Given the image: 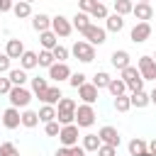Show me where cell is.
<instances>
[{
    "mask_svg": "<svg viewBox=\"0 0 156 156\" xmlns=\"http://www.w3.org/2000/svg\"><path fill=\"white\" fill-rule=\"evenodd\" d=\"M149 95H151V105H156V88H154V90H151Z\"/></svg>",
    "mask_w": 156,
    "mask_h": 156,
    "instance_id": "49",
    "label": "cell"
},
{
    "mask_svg": "<svg viewBox=\"0 0 156 156\" xmlns=\"http://www.w3.org/2000/svg\"><path fill=\"white\" fill-rule=\"evenodd\" d=\"M107 90H110V95H112V98L124 95V93H127V83H124L122 78H112V80H110V85H107Z\"/></svg>",
    "mask_w": 156,
    "mask_h": 156,
    "instance_id": "29",
    "label": "cell"
},
{
    "mask_svg": "<svg viewBox=\"0 0 156 156\" xmlns=\"http://www.w3.org/2000/svg\"><path fill=\"white\" fill-rule=\"evenodd\" d=\"M51 29L63 39V37H68L71 32H73V24H71V20L68 17H63V15H56V17H51Z\"/></svg>",
    "mask_w": 156,
    "mask_h": 156,
    "instance_id": "11",
    "label": "cell"
},
{
    "mask_svg": "<svg viewBox=\"0 0 156 156\" xmlns=\"http://www.w3.org/2000/svg\"><path fill=\"white\" fill-rule=\"evenodd\" d=\"M98 88L93 85V83H83L80 88H78V98H80V102H88V105H95L98 102Z\"/></svg>",
    "mask_w": 156,
    "mask_h": 156,
    "instance_id": "13",
    "label": "cell"
},
{
    "mask_svg": "<svg viewBox=\"0 0 156 156\" xmlns=\"http://www.w3.org/2000/svg\"><path fill=\"white\" fill-rule=\"evenodd\" d=\"M95 117H98V112H95V107H93V105L80 102V105L76 107V124H78L80 129L93 127V124H95Z\"/></svg>",
    "mask_w": 156,
    "mask_h": 156,
    "instance_id": "3",
    "label": "cell"
},
{
    "mask_svg": "<svg viewBox=\"0 0 156 156\" xmlns=\"http://www.w3.org/2000/svg\"><path fill=\"white\" fill-rule=\"evenodd\" d=\"M20 66H22L24 71H32V68H37V66H39V54L27 49V51L20 56Z\"/></svg>",
    "mask_w": 156,
    "mask_h": 156,
    "instance_id": "22",
    "label": "cell"
},
{
    "mask_svg": "<svg viewBox=\"0 0 156 156\" xmlns=\"http://www.w3.org/2000/svg\"><path fill=\"white\" fill-rule=\"evenodd\" d=\"M32 29H34V32H46V29H51V17L44 15V12L32 15Z\"/></svg>",
    "mask_w": 156,
    "mask_h": 156,
    "instance_id": "18",
    "label": "cell"
},
{
    "mask_svg": "<svg viewBox=\"0 0 156 156\" xmlns=\"http://www.w3.org/2000/svg\"><path fill=\"white\" fill-rule=\"evenodd\" d=\"M12 15H15L17 20H27V17H32V2L15 0V5H12Z\"/></svg>",
    "mask_w": 156,
    "mask_h": 156,
    "instance_id": "21",
    "label": "cell"
},
{
    "mask_svg": "<svg viewBox=\"0 0 156 156\" xmlns=\"http://www.w3.org/2000/svg\"><path fill=\"white\" fill-rule=\"evenodd\" d=\"M22 124V112H20V107H7L5 112H2V127L5 129H17Z\"/></svg>",
    "mask_w": 156,
    "mask_h": 156,
    "instance_id": "10",
    "label": "cell"
},
{
    "mask_svg": "<svg viewBox=\"0 0 156 156\" xmlns=\"http://www.w3.org/2000/svg\"><path fill=\"white\" fill-rule=\"evenodd\" d=\"M85 78H88L85 73H80V71H76V73H71V78H68V83H71V88H76V90H78V88H80L83 83H88Z\"/></svg>",
    "mask_w": 156,
    "mask_h": 156,
    "instance_id": "37",
    "label": "cell"
},
{
    "mask_svg": "<svg viewBox=\"0 0 156 156\" xmlns=\"http://www.w3.org/2000/svg\"><path fill=\"white\" fill-rule=\"evenodd\" d=\"M139 2H151V0H139Z\"/></svg>",
    "mask_w": 156,
    "mask_h": 156,
    "instance_id": "50",
    "label": "cell"
},
{
    "mask_svg": "<svg viewBox=\"0 0 156 156\" xmlns=\"http://www.w3.org/2000/svg\"><path fill=\"white\" fill-rule=\"evenodd\" d=\"M149 151L156 156V139H151V141H149Z\"/></svg>",
    "mask_w": 156,
    "mask_h": 156,
    "instance_id": "48",
    "label": "cell"
},
{
    "mask_svg": "<svg viewBox=\"0 0 156 156\" xmlns=\"http://www.w3.org/2000/svg\"><path fill=\"white\" fill-rule=\"evenodd\" d=\"M24 2H34V0H24Z\"/></svg>",
    "mask_w": 156,
    "mask_h": 156,
    "instance_id": "52",
    "label": "cell"
},
{
    "mask_svg": "<svg viewBox=\"0 0 156 156\" xmlns=\"http://www.w3.org/2000/svg\"><path fill=\"white\" fill-rule=\"evenodd\" d=\"M49 78L58 85V83H63V80H68L71 78V68H68V63L66 61H56L51 68H49Z\"/></svg>",
    "mask_w": 156,
    "mask_h": 156,
    "instance_id": "9",
    "label": "cell"
},
{
    "mask_svg": "<svg viewBox=\"0 0 156 156\" xmlns=\"http://www.w3.org/2000/svg\"><path fill=\"white\" fill-rule=\"evenodd\" d=\"M88 151L83 149V144H76V146H71V156H85Z\"/></svg>",
    "mask_w": 156,
    "mask_h": 156,
    "instance_id": "45",
    "label": "cell"
},
{
    "mask_svg": "<svg viewBox=\"0 0 156 156\" xmlns=\"http://www.w3.org/2000/svg\"><path fill=\"white\" fill-rule=\"evenodd\" d=\"M90 20H93V17H90L88 12H80V10H78V12L73 15V20H71V24H73V29H78V32L83 34V32H85V29H88V27L93 24Z\"/></svg>",
    "mask_w": 156,
    "mask_h": 156,
    "instance_id": "19",
    "label": "cell"
},
{
    "mask_svg": "<svg viewBox=\"0 0 156 156\" xmlns=\"http://www.w3.org/2000/svg\"><path fill=\"white\" fill-rule=\"evenodd\" d=\"M119 78L127 83V90L136 93V90H144V78H141V71L136 66H127L119 71Z\"/></svg>",
    "mask_w": 156,
    "mask_h": 156,
    "instance_id": "2",
    "label": "cell"
},
{
    "mask_svg": "<svg viewBox=\"0 0 156 156\" xmlns=\"http://www.w3.org/2000/svg\"><path fill=\"white\" fill-rule=\"evenodd\" d=\"M107 15H110V12H107V7H105L100 0H98L95 7L90 10V17H93V20H107Z\"/></svg>",
    "mask_w": 156,
    "mask_h": 156,
    "instance_id": "35",
    "label": "cell"
},
{
    "mask_svg": "<svg viewBox=\"0 0 156 156\" xmlns=\"http://www.w3.org/2000/svg\"><path fill=\"white\" fill-rule=\"evenodd\" d=\"M98 156H117V146H110V144H100V149H98Z\"/></svg>",
    "mask_w": 156,
    "mask_h": 156,
    "instance_id": "41",
    "label": "cell"
},
{
    "mask_svg": "<svg viewBox=\"0 0 156 156\" xmlns=\"http://www.w3.org/2000/svg\"><path fill=\"white\" fill-rule=\"evenodd\" d=\"M37 124H39V112H34V110L24 107V110H22V127H27V129H34Z\"/></svg>",
    "mask_w": 156,
    "mask_h": 156,
    "instance_id": "26",
    "label": "cell"
},
{
    "mask_svg": "<svg viewBox=\"0 0 156 156\" xmlns=\"http://www.w3.org/2000/svg\"><path fill=\"white\" fill-rule=\"evenodd\" d=\"M78 129H80V127H78L76 122H73V124H63L61 132H58V141H61V146H76V144H78V136H80Z\"/></svg>",
    "mask_w": 156,
    "mask_h": 156,
    "instance_id": "5",
    "label": "cell"
},
{
    "mask_svg": "<svg viewBox=\"0 0 156 156\" xmlns=\"http://www.w3.org/2000/svg\"><path fill=\"white\" fill-rule=\"evenodd\" d=\"M98 136H100V141H102V144H110V146H119V144H122L119 132H117L115 127H110V124L100 127V129H98Z\"/></svg>",
    "mask_w": 156,
    "mask_h": 156,
    "instance_id": "12",
    "label": "cell"
},
{
    "mask_svg": "<svg viewBox=\"0 0 156 156\" xmlns=\"http://www.w3.org/2000/svg\"><path fill=\"white\" fill-rule=\"evenodd\" d=\"M10 61H12V58L2 51V54H0V76H2V73H10Z\"/></svg>",
    "mask_w": 156,
    "mask_h": 156,
    "instance_id": "42",
    "label": "cell"
},
{
    "mask_svg": "<svg viewBox=\"0 0 156 156\" xmlns=\"http://www.w3.org/2000/svg\"><path fill=\"white\" fill-rule=\"evenodd\" d=\"M0 156H20V149L12 141H5V144H0Z\"/></svg>",
    "mask_w": 156,
    "mask_h": 156,
    "instance_id": "38",
    "label": "cell"
},
{
    "mask_svg": "<svg viewBox=\"0 0 156 156\" xmlns=\"http://www.w3.org/2000/svg\"><path fill=\"white\" fill-rule=\"evenodd\" d=\"M32 98H34V93H32L29 88H24V85H12V90L7 93V100H10V105H12V107H20V110L29 107Z\"/></svg>",
    "mask_w": 156,
    "mask_h": 156,
    "instance_id": "1",
    "label": "cell"
},
{
    "mask_svg": "<svg viewBox=\"0 0 156 156\" xmlns=\"http://www.w3.org/2000/svg\"><path fill=\"white\" fill-rule=\"evenodd\" d=\"M151 24L149 22H136L134 27H132V32H129V39L134 41V44H144L149 37H151Z\"/></svg>",
    "mask_w": 156,
    "mask_h": 156,
    "instance_id": "8",
    "label": "cell"
},
{
    "mask_svg": "<svg viewBox=\"0 0 156 156\" xmlns=\"http://www.w3.org/2000/svg\"><path fill=\"white\" fill-rule=\"evenodd\" d=\"M105 29H107V32H122V29H124V17L117 15V12L107 15V20H105Z\"/></svg>",
    "mask_w": 156,
    "mask_h": 156,
    "instance_id": "23",
    "label": "cell"
},
{
    "mask_svg": "<svg viewBox=\"0 0 156 156\" xmlns=\"http://www.w3.org/2000/svg\"><path fill=\"white\" fill-rule=\"evenodd\" d=\"M51 119H56V105H41L39 107V122H51Z\"/></svg>",
    "mask_w": 156,
    "mask_h": 156,
    "instance_id": "32",
    "label": "cell"
},
{
    "mask_svg": "<svg viewBox=\"0 0 156 156\" xmlns=\"http://www.w3.org/2000/svg\"><path fill=\"white\" fill-rule=\"evenodd\" d=\"M154 58H156V51H154Z\"/></svg>",
    "mask_w": 156,
    "mask_h": 156,
    "instance_id": "53",
    "label": "cell"
},
{
    "mask_svg": "<svg viewBox=\"0 0 156 156\" xmlns=\"http://www.w3.org/2000/svg\"><path fill=\"white\" fill-rule=\"evenodd\" d=\"M29 83H32V93H34V98H39L41 93H46V88H49V78H41V76L29 78Z\"/></svg>",
    "mask_w": 156,
    "mask_h": 156,
    "instance_id": "28",
    "label": "cell"
},
{
    "mask_svg": "<svg viewBox=\"0 0 156 156\" xmlns=\"http://www.w3.org/2000/svg\"><path fill=\"white\" fill-rule=\"evenodd\" d=\"M54 156H71V146H58Z\"/></svg>",
    "mask_w": 156,
    "mask_h": 156,
    "instance_id": "47",
    "label": "cell"
},
{
    "mask_svg": "<svg viewBox=\"0 0 156 156\" xmlns=\"http://www.w3.org/2000/svg\"><path fill=\"white\" fill-rule=\"evenodd\" d=\"M63 98V93H61V88L58 85H49L46 88V93H41L37 100H41L44 105H58V100Z\"/></svg>",
    "mask_w": 156,
    "mask_h": 156,
    "instance_id": "15",
    "label": "cell"
},
{
    "mask_svg": "<svg viewBox=\"0 0 156 156\" xmlns=\"http://www.w3.org/2000/svg\"><path fill=\"white\" fill-rule=\"evenodd\" d=\"M129 100H132V107H136V110H141V107L151 105V95H149L146 90H136V93H132V95H129Z\"/></svg>",
    "mask_w": 156,
    "mask_h": 156,
    "instance_id": "24",
    "label": "cell"
},
{
    "mask_svg": "<svg viewBox=\"0 0 156 156\" xmlns=\"http://www.w3.org/2000/svg\"><path fill=\"white\" fill-rule=\"evenodd\" d=\"M71 54H73L80 63H90V61L95 58V46H93L90 41H76V44L71 46Z\"/></svg>",
    "mask_w": 156,
    "mask_h": 156,
    "instance_id": "4",
    "label": "cell"
},
{
    "mask_svg": "<svg viewBox=\"0 0 156 156\" xmlns=\"http://www.w3.org/2000/svg\"><path fill=\"white\" fill-rule=\"evenodd\" d=\"M129 107H132L129 95H117V98H115V110H117V112H127Z\"/></svg>",
    "mask_w": 156,
    "mask_h": 156,
    "instance_id": "36",
    "label": "cell"
},
{
    "mask_svg": "<svg viewBox=\"0 0 156 156\" xmlns=\"http://www.w3.org/2000/svg\"><path fill=\"white\" fill-rule=\"evenodd\" d=\"M136 68L141 71V78L144 80H156V58L154 56H139Z\"/></svg>",
    "mask_w": 156,
    "mask_h": 156,
    "instance_id": "6",
    "label": "cell"
},
{
    "mask_svg": "<svg viewBox=\"0 0 156 156\" xmlns=\"http://www.w3.org/2000/svg\"><path fill=\"white\" fill-rule=\"evenodd\" d=\"M110 80H112V78H110V73H107V71H98V73L93 76V80H90V83H93L98 90H102V88H107V85H110Z\"/></svg>",
    "mask_w": 156,
    "mask_h": 156,
    "instance_id": "31",
    "label": "cell"
},
{
    "mask_svg": "<svg viewBox=\"0 0 156 156\" xmlns=\"http://www.w3.org/2000/svg\"><path fill=\"white\" fill-rule=\"evenodd\" d=\"M10 90H12V80H10V78H2V76H0V95H7Z\"/></svg>",
    "mask_w": 156,
    "mask_h": 156,
    "instance_id": "44",
    "label": "cell"
},
{
    "mask_svg": "<svg viewBox=\"0 0 156 156\" xmlns=\"http://www.w3.org/2000/svg\"><path fill=\"white\" fill-rule=\"evenodd\" d=\"M110 63H112L117 71H122V68L132 66V56H129V51H124V49H117V51H112V56H110Z\"/></svg>",
    "mask_w": 156,
    "mask_h": 156,
    "instance_id": "14",
    "label": "cell"
},
{
    "mask_svg": "<svg viewBox=\"0 0 156 156\" xmlns=\"http://www.w3.org/2000/svg\"><path fill=\"white\" fill-rule=\"evenodd\" d=\"M56 63V56H54V51L51 49H41L39 51V66H44V68H51Z\"/></svg>",
    "mask_w": 156,
    "mask_h": 156,
    "instance_id": "33",
    "label": "cell"
},
{
    "mask_svg": "<svg viewBox=\"0 0 156 156\" xmlns=\"http://www.w3.org/2000/svg\"><path fill=\"white\" fill-rule=\"evenodd\" d=\"M39 41H41V49H54L58 44V34L54 29H46V32H39Z\"/></svg>",
    "mask_w": 156,
    "mask_h": 156,
    "instance_id": "25",
    "label": "cell"
},
{
    "mask_svg": "<svg viewBox=\"0 0 156 156\" xmlns=\"http://www.w3.org/2000/svg\"><path fill=\"white\" fill-rule=\"evenodd\" d=\"M95 2H98V0H78V10H80V12H88V15H90V10L95 7Z\"/></svg>",
    "mask_w": 156,
    "mask_h": 156,
    "instance_id": "43",
    "label": "cell"
},
{
    "mask_svg": "<svg viewBox=\"0 0 156 156\" xmlns=\"http://www.w3.org/2000/svg\"><path fill=\"white\" fill-rule=\"evenodd\" d=\"M100 136L98 134H83V149L85 151H95L98 154V149H100Z\"/></svg>",
    "mask_w": 156,
    "mask_h": 156,
    "instance_id": "30",
    "label": "cell"
},
{
    "mask_svg": "<svg viewBox=\"0 0 156 156\" xmlns=\"http://www.w3.org/2000/svg\"><path fill=\"white\" fill-rule=\"evenodd\" d=\"M127 149H129L132 156H154V154L149 151V141H144V139H139V136H134Z\"/></svg>",
    "mask_w": 156,
    "mask_h": 156,
    "instance_id": "16",
    "label": "cell"
},
{
    "mask_svg": "<svg viewBox=\"0 0 156 156\" xmlns=\"http://www.w3.org/2000/svg\"><path fill=\"white\" fill-rule=\"evenodd\" d=\"M7 78L12 80V85H24V83L29 80V76H27V71H24L22 66H20V68H10Z\"/></svg>",
    "mask_w": 156,
    "mask_h": 156,
    "instance_id": "27",
    "label": "cell"
},
{
    "mask_svg": "<svg viewBox=\"0 0 156 156\" xmlns=\"http://www.w3.org/2000/svg\"><path fill=\"white\" fill-rule=\"evenodd\" d=\"M132 10H134V2L132 0H115V12L117 15H132Z\"/></svg>",
    "mask_w": 156,
    "mask_h": 156,
    "instance_id": "34",
    "label": "cell"
},
{
    "mask_svg": "<svg viewBox=\"0 0 156 156\" xmlns=\"http://www.w3.org/2000/svg\"><path fill=\"white\" fill-rule=\"evenodd\" d=\"M0 124H2V112H0Z\"/></svg>",
    "mask_w": 156,
    "mask_h": 156,
    "instance_id": "51",
    "label": "cell"
},
{
    "mask_svg": "<svg viewBox=\"0 0 156 156\" xmlns=\"http://www.w3.org/2000/svg\"><path fill=\"white\" fill-rule=\"evenodd\" d=\"M132 15H134L139 22H149V20L154 17V7H151V2H136L134 10H132Z\"/></svg>",
    "mask_w": 156,
    "mask_h": 156,
    "instance_id": "17",
    "label": "cell"
},
{
    "mask_svg": "<svg viewBox=\"0 0 156 156\" xmlns=\"http://www.w3.org/2000/svg\"><path fill=\"white\" fill-rule=\"evenodd\" d=\"M15 5V0H0V12H10Z\"/></svg>",
    "mask_w": 156,
    "mask_h": 156,
    "instance_id": "46",
    "label": "cell"
},
{
    "mask_svg": "<svg viewBox=\"0 0 156 156\" xmlns=\"http://www.w3.org/2000/svg\"><path fill=\"white\" fill-rule=\"evenodd\" d=\"M44 132H46V136H58V132H61V124H58V119H51V122H46V124H44Z\"/></svg>",
    "mask_w": 156,
    "mask_h": 156,
    "instance_id": "39",
    "label": "cell"
},
{
    "mask_svg": "<svg viewBox=\"0 0 156 156\" xmlns=\"http://www.w3.org/2000/svg\"><path fill=\"white\" fill-rule=\"evenodd\" d=\"M24 51H27V49H24L22 39H7V44H5V54H7L10 58H20Z\"/></svg>",
    "mask_w": 156,
    "mask_h": 156,
    "instance_id": "20",
    "label": "cell"
},
{
    "mask_svg": "<svg viewBox=\"0 0 156 156\" xmlns=\"http://www.w3.org/2000/svg\"><path fill=\"white\" fill-rule=\"evenodd\" d=\"M83 37H85V41H90L93 46H100V44L107 41V29H105V27H98V24H90V27L83 32Z\"/></svg>",
    "mask_w": 156,
    "mask_h": 156,
    "instance_id": "7",
    "label": "cell"
},
{
    "mask_svg": "<svg viewBox=\"0 0 156 156\" xmlns=\"http://www.w3.org/2000/svg\"><path fill=\"white\" fill-rule=\"evenodd\" d=\"M51 51H54V56H56V61H66V58H68V54H71V51H68L66 46H61V44H56V46H54Z\"/></svg>",
    "mask_w": 156,
    "mask_h": 156,
    "instance_id": "40",
    "label": "cell"
}]
</instances>
